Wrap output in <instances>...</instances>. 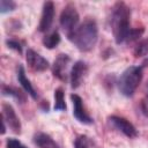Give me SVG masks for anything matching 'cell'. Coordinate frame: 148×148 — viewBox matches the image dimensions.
Segmentation results:
<instances>
[{"label": "cell", "mask_w": 148, "mask_h": 148, "mask_svg": "<svg viewBox=\"0 0 148 148\" xmlns=\"http://www.w3.org/2000/svg\"><path fill=\"white\" fill-rule=\"evenodd\" d=\"M60 40H61L60 34H59L57 30H54V31H52L51 34L45 35V36L43 37V39H42V43H43V45H44L46 49L52 50V49H54V47L58 46V44L60 43Z\"/></svg>", "instance_id": "14"}, {"label": "cell", "mask_w": 148, "mask_h": 148, "mask_svg": "<svg viewBox=\"0 0 148 148\" xmlns=\"http://www.w3.org/2000/svg\"><path fill=\"white\" fill-rule=\"evenodd\" d=\"M143 31H145L143 28H134V29H131L130 32H128V36H127L126 40L127 42H133V40L139 39L142 36Z\"/></svg>", "instance_id": "19"}, {"label": "cell", "mask_w": 148, "mask_h": 148, "mask_svg": "<svg viewBox=\"0 0 148 148\" xmlns=\"http://www.w3.org/2000/svg\"><path fill=\"white\" fill-rule=\"evenodd\" d=\"M54 12H56L54 10V3L52 1L44 2L39 24H38V31L46 32L50 30V28L53 23V18H54Z\"/></svg>", "instance_id": "11"}, {"label": "cell", "mask_w": 148, "mask_h": 148, "mask_svg": "<svg viewBox=\"0 0 148 148\" xmlns=\"http://www.w3.org/2000/svg\"><path fill=\"white\" fill-rule=\"evenodd\" d=\"M133 54H134L135 58L146 57L148 54V38L141 39L140 42L136 43V45L133 50Z\"/></svg>", "instance_id": "17"}, {"label": "cell", "mask_w": 148, "mask_h": 148, "mask_svg": "<svg viewBox=\"0 0 148 148\" xmlns=\"http://www.w3.org/2000/svg\"><path fill=\"white\" fill-rule=\"evenodd\" d=\"M1 90H2V95L3 96H10L15 99H17L18 102L23 103L25 101V97L23 95V92L14 87H9V86H6V84H2L1 87Z\"/></svg>", "instance_id": "16"}, {"label": "cell", "mask_w": 148, "mask_h": 148, "mask_svg": "<svg viewBox=\"0 0 148 148\" xmlns=\"http://www.w3.org/2000/svg\"><path fill=\"white\" fill-rule=\"evenodd\" d=\"M108 123L111 127H113L114 130L123 133L125 136H127L130 139L138 136V131H136L135 126L124 117L110 116V117H108Z\"/></svg>", "instance_id": "5"}, {"label": "cell", "mask_w": 148, "mask_h": 148, "mask_svg": "<svg viewBox=\"0 0 148 148\" xmlns=\"http://www.w3.org/2000/svg\"><path fill=\"white\" fill-rule=\"evenodd\" d=\"M6 147L7 148H27L21 141H18L17 139H14V138H8L6 140Z\"/></svg>", "instance_id": "22"}, {"label": "cell", "mask_w": 148, "mask_h": 148, "mask_svg": "<svg viewBox=\"0 0 148 148\" xmlns=\"http://www.w3.org/2000/svg\"><path fill=\"white\" fill-rule=\"evenodd\" d=\"M67 109L65 102V91L61 87L54 90V110L56 111H65Z\"/></svg>", "instance_id": "15"}, {"label": "cell", "mask_w": 148, "mask_h": 148, "mask_svg": "<svg viewBox=\"0 0 148 148\" xmlns=\"http://www.w3.org/2000/svg\"><path fill=\"white\" fill-rule=\"evenodd\" d=\"M98 39V27L94 18L87 17L75 30L73 37L69 39L81 52H89L92 50Z\"/></svg>", "instance_id": "2"}, {"label": "cell", "mask_w": 148, "mask_h": 148, "mask_svg": "<svg viewBox=\"0 0 148 148\" xmlns=\"http://www.w3.org/2000/svg\"><path fill=\"white\" fill-rule=\"evenodd\" d=\"M17 81L22 86V88L24 89V91L31 96V98L37 99V97H38L37 96V92H36L35 88L32 87L30 80L25 76V71H24V67L22 65H18V67H17Z\"/></svg>", "instance_id": "12"}, {"label": "cell", "mask_w": 148, "mask_h": 148, "mask_svg": "<svg viewBox=\"0 0 148 148\" xmlns=\"http://www.w3.org/2000/svg\"><path fill=\"white\" fill-rule=\"evenodd\" d=\"M141 110H142L143 114H145L146 117H148V95H147V97L143 98L142 102H141Z\"/></svg>", "instance_id": "23"}, {"label": "cell", "mask_w": 148, "mask_h": 148, "mask_svg": "<svg viewBox=\"0 0 148 148\" xmlns=\"http://www.w3.org/2000/svg\"><path fill=\"white\" fill-rule=\"evenodd\" d=\"M34 143L38 148H60V146L53 140V138L44 132H38L32 138Z\"/></svg>", "instance_id": "13"}, {"label": "cell", "mask_w": 148, "mask_h": 148, "mask_svg": "<svg viewBox=\"0 0 148 148\" xmlns=\"http://www.w3.org/2000/svg\"><path fill=\"white\" fill-rule=\"evenodd\" d=\"M25 59L28 66L34 72H44L50 67V62L39 53L34 51L32 49H28L25 53Z\"/></svg>", "instance_id": "10"}, {"label": "cell", "mask_w": 148, "mask_h": 148, "mask_svg": "<svg viewBox=\"0 0 148 148\" xmlns=\"http://www.w3.org/2000/svg\"><path fill=\"white\" fill-rule=\"evenodd\" d=\"M6 45L12 50H15L18 53H22V44L18 40H16V39H7L6 40Z\"/></svg>", "instance_id": "21"}, {"label": "cell", "mask_w": 148, "mask_h": 148, "mask_svg": "<svg viewBox=\"0 0 148 148\" xmlns=\"http://www.w3.org/2000/svg\"><path fill=\"white\" fill-rule=\"evenodd\" d=\"M74 148H89L88 138L86 135H79L76 136L74 141Z\"/></svg>", "instance_id": "20"}, {"label": "cell", "mask_w": 148, "mask_h": 148, "mask_svg": "<svg viewBox=\"0 0 148 148\" xmlns=\"http://www.w3.org/2000/svg\"><path fill=\"white\" fill-rule=\"evenodd\" d=\"M1 112H2V120L10 128V131L14 132L15 134H20L21 133V128H22L21 121H20V118L17 117L14 108L12 106V104L2 103Z\"/></svg>", "instance_id": "6"}, {"label": "cell", "mask_w": 148, "mask_h": 148, "mask_svg": "<svg viewBox=\"0 0 148 148\" xmlns=\"http://www.w3.org/2000/svg\"><path fill=\"white\" fill-rule=\"evenodd\" d=\"M16 3L12 0H1L0 1V13L1 14H7L9 12L15 10Z\"/></svg>", "instance_id": "18"}, {"label": "cell", "mask_w": 148, "mask_h": 148, "mask_svg": "<svg viewBox=\"0 0 148 148\" xmlns=\"http://www.w3.org/2000/svg\"><path fill=\"white\" fill-rule=\"evenodd\" d=\"M79 22H80V15H79L75 6L73 3H67L60 13L59 23L68 39H71L73 37L75 30L80 25Z\"/></svg>", "instance_id": "4"}, {"label": "cell", "mask_w": 148, "mask_h": 148, "mask_svg": "<svg viewBox=\"0 0 148 148\" xmlns=\"http://www.w3.org/2000/svg\"><path fill=\"white\" fill-rule=\"evenodd\" d=\"M142 66H130L121 74L118 80V89L121 95L131 97L136 91L142 81Z\"/></svg>", "instance_id": "3"}, {"label": "cell", "mask_w": 148, "mask_h": 148, "mask_svg": "<svg viewBox=\"0 0 148 148\" xmlns=\"http://www.w3.org/2000/svg\"><path fill=\"white\" fill-rule=\"evenodd\" d=\"M69 61H71V57L68 54L60 53L56 58V60H54V62L52 65V73H53V75L58 80H60L62 82H66L67 81V76H69V74L67 73V68H68Z\"/></svg>", "instance_id": "8"}, {"label": "cell", "mask_w": 148, "mask_h": 148, "mask_svg": "<svg viewBox=\"0 0 148 148\" xmlns=\"http://www.w3.org/2000/svg\"><path fill=\"white\" fill-rule=\"evenodd\" d=\"M88 73V65L83 60H77L71 68L69 72V82L73 89H76L82 83L84 76Z\"/></svg>", "instance_id": "9"}, {"label": "cell", "mask_w": 148, "mask_h": 148, "mask_svg": "<svg viewBox=\"0 0 148 148\" xmlns=\"http://www.w3.org/2000/svg\"><path fill=\"white\" fill-rule=\"evenodd\" d=\"M131 22V8L123 1H118L112 7L111 13V28L117 44H121L126 40Z\"/></svg>", "instance_id": "1"}, {"label": "cell", "mask_w": 148, "mask_h": 148, "mask_svg": "<svg viewBox=\"0 0 148 148\" xmlns=\"http://www.w3.org/2000/svg\"><path fill=\"white\" fill-rule=\"evenodd\" d=\"M71 101L73 103V116H74V118L81 124L91 125L94 123V120L88 114V112L86 111L82 98L77 94H72L71 95Z\"/></svg>", "instance_id": "7"}]
</instances>
